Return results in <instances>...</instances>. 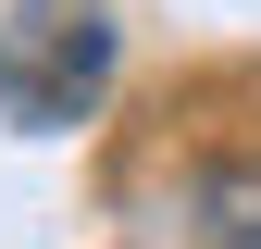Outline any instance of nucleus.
<instances>
[{
	"label": "nucleus",
	"instance_id": "1",
	"mask_svg": "<svg viewBox=\"0 0 261 249\" xmlns=\"http://www.w3.org/2000/svg\"><path fill=\"white\" fill-rule=\"evenodd\" d=\"M112 87L100 0H0V137H75Z\"/></svg>",
	"mask_w": 261,
	"mask_h": 249
}]
</instances>
